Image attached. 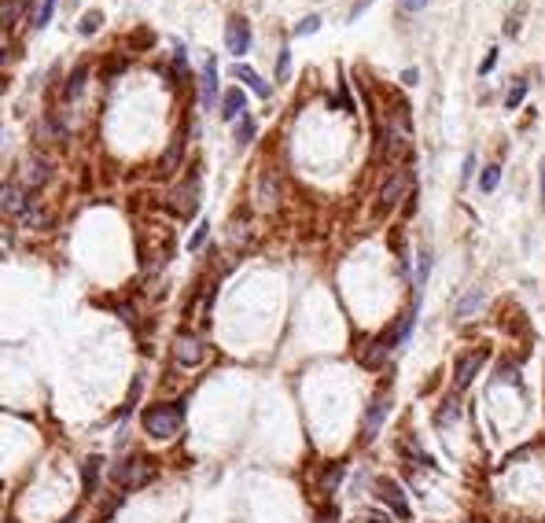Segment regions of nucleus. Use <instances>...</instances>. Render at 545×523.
I'll return each mask as SVG.
<instances>
[{
	"label": "nucleus",
	"instance_id": "f257e3e1",
	"mask_svg": "<svg viewBox=\"0 0 545 523\" xmlns=\"http://www.w3.org/2000/svg\"><path fill=\"white\" fill-rule=\"evenodd\" d=\"M144 431L152 439H174L185 424V405L181 402H158V405H147L144 416H141Z\"/></svg>",
	"mask_w": 545,
	"mask_h": 523
},
{
	"label": "nucleus",
	"instance_id": "f03ea898",
	"mask_svg": "<svg viewBox=\"0 0 545 523\" xmlns=\"http://www.w3.org/2000/svg\"><path fill=\"white\" fill-rule=\"evenodd\" d=\"M111 479L122 490H141L155 479V461L152 457H125V461H119L111 468Z\"/></svg>",
	"mask_w": 545,
	"mask_h": 523
},
{
	"label": "nucleus",
	"instance_id": "7ed1b4c3",
	"mask_svg": "<svg viewBox=\"0 0 545 523\" xmlns=\"http://www.w3.org/2000/svg\"><path fill=\"white\" fill-rule=\"evenodd\" d=\"M387 413H391V398H387V391H380L376 398L369 402V413H365V420H361V439L372 442L380 435L383 428V420H387Z\"/></svg>",
	"mask_w": 545,
	"mask_h": 523
},
{
	"label": "nucleus",
	"instance_id": "20e7f679",
	"mask_svg": "<svg viewBox=\"0 0 545 523\" xmlns=\"http://www.w3.org/2000/svg\"><path fill=\"white\" fill-rule=\"evenodd\" d=\"M483 365H486V350H468V354H461L457 358V365H453V387L464 391L468 383L479 376V369Z\"/></svg>",
	"mask_w": 545,
	"mask_h": 523
},
{
	"label": "nucleus",
	"instance_id": "39448f33",
	"mask_svg": "<svg viewBox=\"0 0 545 523\" xmlns=\"http://www.w3.org/2000/svg\"><path fill=\"white\" fill-rule=\"evenodd\" d=\"M376 494L383 498V505H387V509H394L402 520H409V516H413V512H409V501H405V490H402L398 483H394V479L380 475V479H376Z\"/></svg>",
	"mask_w": 545,
	"mask_h": 523
},
{
	"label": "nucleus",
	"instance_id": "423d86ee",
	"mask_svg": "<svg viewBox=\"0 0 545 523\" xmlns=\"http://www.w3.org/2000/svg\"><path fill=\"white\" fill-rule=\"evenodd\" d=\"M225 48L232 56H243V52L251 48V23L243 15H232L229 26H225Z\"/></svg>",
	"mask_w": 545,
	"mask_h": 523
},
{
	"label": "nucleus",
	"instance_id": "0eeeda50",
	"mask_svg": "<svg viewBox=\"0 0 545 523\" xmlns=\"http://www.w3.org/2000/svg\"><path fill=\"white\" fill-rule=\"evenodd\" d=\"M394 347H398V332H383L380 339H372V343H369V350H361V365H365V369H380Z\"/></svg>",
	"mask_w": 545,
	"mask_h": 523
},
{
	"label": "nucleus",
	"instance_id": "6e6552de",
	"mask_svg": "<svg viewBox=\"0 0 545 523\" xmlns=\"http://www.w3.org/2000/svg\"><path fill=\"white\" fill-rule=\"evenodd\" d=\"M405 188H409V174H405V170H398V174L387 177V185H383V192H380V214H387L391 207H398Z\"/></svg>",
	"mask_w": 545,
	"mask_h": 523
},
{
	"label": "nucleus",
	"instance_id": "1a4fd4ad",
	"mask_svg": "<svg viewBox=\"0 0 545 523\" xmlns=\"http://www.w3.org/2000/svg\"><path fill=\"white\" fill-rule=\"evenodd\" d=\"M174 361H177L181 369L199 365V361H203V347H199V339H196V336H177V339H174Z\"/></svg>",
	"mask_w": 545,
	"mask_h": 523
},
{
	"label": "nucleus",
	"instance_id": "9d476101",
	"mask_svg": "<svg viewBox=\"0 0 545 523\" xmlns=\"http://www.w3.org/2000/svg\"><path fill=\"white\" fill-rule=\"evenodd\" d=\"M398 453L405 457V461H413V468H431L435 461L427 457V450L420 442H416V435H402L398 439Z\"/></svg>",
	"mask_w": 545,
	"mask_h": 523
},
{
	"label": "nucleus",
	"instance_id": "9b49d317",
	"mask_svg": "<svg viewBox=\"0 0 545 523\" xmlns=\"http://www.w3.org/2000/svg\"><path fill=\"white\" fill-rule=\"evenodd\" d=\"M199 100L203 107H214L218 103V63L207 59L203 63V85H199Z\"/></svg>",
	"mask_w": 545,
	"mask_h": 523
},
{
	"label": "nucleus",
	"instance_id": "f8f14e48",
	"mask_svg": "<svg viewBox=\"0 0 545 523\" xmlns=\"http://www.w3.org/2000/svg\"><path fill=\"white\" fill-rule=\"evenodd\" d=\"M169 199H174V210H177V214L192 218V214H196V207H199V199H196V181H188V185H181V188H177V192H174V196H169Z\"/></svg>",
	"mask_w": 545,
	"mask_h": 523
},
{
	"label": "nucleus",
	"instance_id": "ddd939ff",
	"mask_svg": "<svg viewBox=\"0 0 545 523\" xmlns=\"http://www.w3.org/2000/svg\"><path fill=\"white\" fill-rule=\"evenodd\" d=\"M243 103H247V100H243V92L240 89H229L225 96H221V119H225V122H240L243 119Z\"/></svg>",
	"mask_w": 545,
	"mask_h": 523
},
{
	"label": "nucleus",
	"instance_id": "4468645a",
	"mask_svg": "<svg viewBox=\"0 0 545 523\" xmlns=\"http://www.w3.org/2000/svg\"><path fill=\"white\" fill-rule=\"evenodd\" d=\"M100 468H103V461H100V457H89V461L81 464V490H85V498H96V483H100Z\"/></svg>",
	"mask_w": 545,
	"mask_h": 523
},
{
	"label": "nucleus",
	"instance_id": "2eb2a0df",
	"mask_svg": "<svg viewBox=\"0 0 545 523\" xmlns=\"http://www.w3.org/2000/svg\"><path fill=\"white\" fill-rule=\"evenodd\" d=\"M483 298H486V295H483V287H472V291H468V295L461 298V302L453 306V317H457V321H464V317H472L475 309L483 306Z\"/></svg>",
	"mask_w": 545,
	"mask_h": 523
},
{
	"label": "nucleus",
	"instance_id": "dca6fc26",
	"mask_svg": "<svg viewBox=\"0 0 545 523\" xmlns=\"http://www.w3.org/2000/svg\"><path fill=\"white\" fill-rule=\"evenodd\" d=\"M232 74H236V78H240L243 85H251V92H254V96H262V100H269V96H273V89H269V85H265L254 70H247V67H232Z\"/></svg>",
	"mask_w": 545,
	"mask_h": 523
},
{
	"label": "nucleus",
	"instance_id": "f3484780",
	"mask_svg": "<svg viewBox=\"0 0 545 523\" xmlns=\"http://www.w3.org/2000/svg\"><path fill=\"white\" fill-rule=\"evenodd\" d=\"M4 210H12L15 218H26V214H30V203H26V196H23L19 188L4 185Z\"/></svg>",
	"mask_w": 545,
	"mask_h": 523
},
{
	"label": "nucleus",
	"instance_id": "a211bd4d",
	"mask_svg": "<svg viewBox=\"0 0 545 523\" xmlns=\"http://www.w3.org/2000/svg\"><path fill=\"white\" fill-rule=\"evenodd\" d=\"M181 147H185V136H174V141H169V147H166V155L158 158V170H163V174H174L177 170V163H181Z\"/></svg>",
	"mask_w": 545,
	"mask_h": 523
},
{
	"label": "nucleus",
	"instance_id": "6ab92c4d",
	"mask_svg": "<svg viewBox=\"0 0 545 523\" xmlns=\"http://www.w3.org/2000/svg\"><path fill=\"white\" fill-rule=\"evenodd\" d=\"M251 141H254V122H251V114H243V119L236 122V144L247 147Z\"/></svg>",
	"mask_w": 545,
	"mask_h": 523
},
{
	"label": "nucleus",
	"instance_id": "aec40b11",
	"mask_svg": "<svg viewBox=\"0 0 545 523\" xmlns=\"http://www.w3.org/2000/svg\"><path fill=\"white\" fill-rule=\"evenodd\" d=\"M52 12H56V0H41L37 4V12H34V26L37 30H45L52 23Z\"/></svg>",
	"mask_w": 545,
	"mask_h": 523
},
{
	"label": "nucleus",
	"instance_id": "412c9836",
	"mask_svg": "<svg viewBox=\"0 0 545 523\" xmlns=\"http://www.w3.org/2000/svg\"><path fill=\"white\" fill-rule=\"evenodd\" d=\"M45 181H48V166H45V163H30V166H26V185H30V188L45 185Z\"/></svg>",
	"mask_w": 545,
	"mask_h": 523
},
{
	"label": "nucleus",
	"instance_id": "4be33fe9",
	"mask_svg": "<svg viewBox=\"0 0 545 523\" xmlns=\"http://www.w3.org/2000/svg\"><path fill=\"white\" fill-rule=\"evenodd\" d=\"M339 479H343V464H328V472H325V479H320V494H332Z\"/></svg>",
	"mask_w": 545,
	"mask_h": 523
},
{
	"label": "nucleus",
	"instance_id": "5701e85b",
	"mask_svg": "<svg viewBox=\"0 0 545 523\" xmlns=\"http://www.w3.org/2000/svg\"><path fill=\"white\" fill-rule=\"evenodd\" d=\"M523 96H527V81H516V85L508 89V96H505V107H508V111H516L520 103H523Z\"/></svg>",
	"mask_w": 545,
	"mask_h": 523
},
{
	"label": "nucleus",
	"instance_id": "b1692460",
	"mask_svg": "<svg viewBox=\"0 0 545 523\" xmlns=\"http://www.w3.org/2000/svg\"><path fill=\"white\" fill-rule=\"evenodd\" d=\"M497 181H501V170H497V166H486L483 174H479V188H483V192H494Z\"/></svg>",
	"mask_w": 545,
	"mask_h": 523
},
{
	"label": "nucleus",
	"instance_id": "393cba45",
	"mask_svg": "<svg viewBox=\"0 0 545 523\" xmlns=\"http://www.w3.org/2000/svg\"><path fill=\"white\" fill-rule=\"evenodd\" d=\"M23 8H26V0H4V26H12L23 15Z\"/></svg>",
	"mask_w": 545,
	"mask_h": 523
},
{
	"label": "nucleus",
	"instance_id": "a878e982",
	"mask_svg": "<svg viewBox=\"0 0 545 523\" xmlns=\"http://www.w3.org/2000/svg\"><path fill=\"white\" fill-rule=\"evenodd\" d=\"M287 74H291V52L280 48V56H276V81H287Z\"/></svg>",
	"mask_w": 545,
	"mask_h": 523
},
{
	"label": "nucleus",
	"instance_id": "bb28decb",
	"mask_svg": "<svg viewBox=\"0 0 545 523\" xmlns=\"http://www.w3.org/2000/svg\"><path fill=\"white\" fill-rule=\"evenodd\" d=\"M100 23H103V12H89V15L81 19V26H78V30H81L85 37H89V34H96V30H100Z\"/></svg>",
	"mask_w": 545,
	"mask_h": 523
},
{
	"label": "nucleus",
	"instance_id": "cd10ccee",
	"mask_svg": "<svg viewBox=\"0 0 545 523\" xmlns=\"http://www.w3.org/2000/svg\"><path fill=\"white\" fill-rule=\"evenodd\" d=\"M81 85H85V67H78V70H74L70 78H67V96H78Z\"/></svg>",
	"mask_w": 545,
	"mask_h": 523
},
{
	"label": "nucleus",
	"instance_id": "c85d7f7f",
	"mask_svg": "<svg viewBox=\"0 0 545 523\" xmlns=\"http://www.w3.org/2000/svg\"><path fill=\"white\" fill-rule=\"evenodd\" d=\"M207 232H210V225H207V221H199V229L192 232V240H188V251H199L203 240H207Z\"/></svg>",
	"mask_w": 545,
	"mask_h": 523
},
{
	"label": "nucleus",
	"instance_id": "c756f323",
	"mask_svg": "<svg viewBox=\"0 0 545 523\" xmlns=\"http://www.w3.org/2000/svg\"><path fill=\"white\" fill-rule=\"evenodd\" d=\"M317 26H320V19H317V15H306V19H302V23H298V26H295V37H306V34H313V30H317Z\"/></svg>",
	"mask_w": 545,
	"mask_h": 523
},
{
	"label": "nucleus",
	"instance_id": "7c9ffc66",
	"mask_svg": "<svg viewBox=\"0 0 545 523\" xmlns=\"http://www.w3.org/2000/svg\"><path fill=\"white\" fill-rule=\"evenodd\" d=\"M516 380H520V372L512 369V365H501L497 369V383H516Z\"/></svg>",
	"mask_w": 545,
	"mask_h": 523
},
{
	"label": "nucleus",
	"instance_id": "2f4dec72",
	"mask_svg": "<svg viewBox=\"0 0 545 523\" xmlns=\"http://www.w3.org/2000/svg\"><path fill=\"white\" fill-rule=\"evenodd\" d=\"M427 273H431V254L424 251V254H420V273H416V284H424V280H427Z\"/></svg>",
	"mask_w": 545,
	"mask_h": 523
},
{
	"label": "nucleus",
	"instance_id": "473e14b6",
	"mask_svg": "<svg viewBox=\"0 0 545 523\" xmlns=\"http://www.w3.org/2000/svg\"><path fill=\"white\" fill-rule=\"evenodd\" d=\"M494 63H497V48H490V52H486V59L479 63V74H490V70H494Z\"/></svg>",
	"mask_w": 545,
	"mask_h": 523
},
{
	"label": "nucleus",
	"instance_id": "72a5a7b5",
	"mask_svg": "<svg viewBox=\"0 0 545 523\" xmlns=\"http://www.w3.org/2000/svg\"><path fill=\"white\" fill-rule=\"evenodd\" d=\"M262 203L273 207V174H265V185H262Z\"/></svg>",
	"mask_w": 545,
	"mask_h": 523
},
{
	"label": "nucleus",
	"instance_id": "f704fd0d",
	"mask_svg": "<svg viewBox=\"0 0 545 523\" xmlns=\"http://www.w3.org/2000/svg\"><path fill=\"white\" fill-rule=\"evenodd\" d=\"M317 523H339V509H336V505H328V509L317 516Z\"/></svg>",
	"mask_w": 545,
	"mask_h": 523
},
{
	"label": "nucleus",
	"instance_id": "c9c22d12",
	"mask_svg": "<svg viewBox=\"0 0 545 523\" xmlns=\"http://www.w3.org/2000/svg\"><path fill=\"white\" fill-rule=\"evenodd\" d=\"M361 523H391V516H387V512H365Z\"/></svg>",
	"mask_w": 545,
	"mask_h": 523
},
{
	"label": "nucleus",
	"instance_id": "e433bc0d",
	"mask_svg": "<svg viewBox=\"0 0 545 523\" xmlns=\"http://www.w3.org/2000/svg\"><path fill=\"white\" fill-rule=\"evenodd\" d=\"M398 4L405 8V12H420V8H427V0H398Z\"/></svg>",
	"mask_w": 545,
	"mask_h": 523
},
{
	"label": "nucleus",
	"instance_id": "4c0bfd02",
	"mask_svg": "<svg viewBox=\"0 0 545 523\" xmlns=\"http://www.w3.org/2000/svg\"><path fill=\"white\" fill-rule=\"evenodd\" d=\"M461 174H464V177H472V174H475V155H468V158H464V170H461Z\"/></svg>",
	"mask_w": 545,
	"mask_h": 523
},
{
	"label": "nucleus",
	"instance_id": "58836bf2",
	"mask_svg": "<svg viewBox=\"0 0 545 523\" xmlns=\"http://www.w3.org/2000/svg\"><path fill=\"white\" fill-rule=\"evenodd\" d=\"M542 207H545V163H542Z\"/></svg>",
	"mask_w": 545,
	"mask_h": 523
}]
</instances>
